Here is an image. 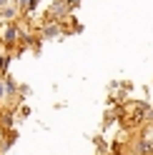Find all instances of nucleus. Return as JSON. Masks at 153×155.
Instances as JSON below:
<instances>
[{"label":"nucleus","instance_id":"nucleus-1","mask_svg":"<svg viewBox=\"0 0 153 155\" xmlns=\"http://www.w3.org/2000/svg\"><path fill=\"white\" fill-rule=\"evenodd\" d=\"M0 43H3L5 48L20 43V28H18V23H13V20L0 23Z\"/></svg>","mask_w":153,"mask_h":155},{"label":"nucleus","instance_id":"nucleus-2","mask_svg":"<svg viewBox=\"0 0 153 155\" xmlns=\"http://www.w3.org/2000/svg\"><path fill=\"white\" fill-rule=\"evenodd\" d=\"M131 155H153V135L138 133L136 140H131Z\"/></svg>","mask_w":153,"mask_h":155},{"label":"nucleus","instance_id":"nucleus-3","mask_svg":"<svg viewBox=\"0 0 153 155\" xmlns=\"http://www.w3.org/2000/svg\"><path fill=\"white\" fill-rule=\"evenodd\" d=\"M73 10L70 0H58V3L50 5V10H48V18H60V20H65V15H68Z\"/></svg>","mask_w":153,"mask_h":155},{"label":"nucleus","instance_id":"nucleus-4","mask_svg":"<svg viewBox=\"0 0 153 155\" xmlns=\"http://www.w3.org/2000/svg\"><path fill=\"white\" fill-rule=\"evenodd\" d=\"M60 33H63V28L58 25V20H50V23L43 28V38H45V40H50V38H58Z\"/></svg>","mask_w":153,"mask_h":155},{"label":"nucleus","instance_id":"nucleus-5","mask_svg":"<svg viewBox=\"0 0 153 155\" xmlns=\"http://www.w3.org/2000/svg\"><path fill=\"white\" fill-rule=\"evenodd\" d=\"M3 83H5V100L8 98H15V93H18V85H15V80H13V78H3Z\"/></svg>","mask_w":153,"mask_h":155},{"label":"nucleus","instance_id":"nucleus-6","mask_svg":"<svg viewBox=\"0 0 153 155\" xmlns=\"http://www.w3.org/2000/svg\"><path fill=\"white\" fill-rule=\"evenodd\" d=\"M8 65H10V55L5 53V55H0V75H3V73L8 70Z\"/></svg>","mask_w":153,"mask_h":155},{"label":"nucleus","instance_id":"nucleus-7","mask_svg":"<svg viewBox=\"0 0 153 155\" xmlns=\"http://www.w3.org/2000/svg\"><path fill=\"white\" fill-rule=\"evenodd\" d=\"M5 100V83H3V78H0V103Z\"/></svg>","mask_w":153,"mask_h":155},{"label":"nucleus","instance_id":"nucleus-8","mask_svg":"<svg viewBox=\"0 0 153 155\" xmlns=\"http://www.w3.org/2000/svg\"><path fill=\"white\" fill-rule=\"evenodd\" d=\"M8 5H15V0H0V8H8Z\"/></svg>","mask_w":153,"mask_h":155}]
</instances>
